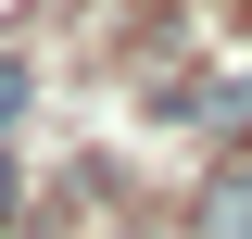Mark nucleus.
I'll return each mask as SVG.
<instances>
[{
  "mask_svg": "<svg viewBox=\"0 0 252 239\" xmlns=\"http://www.w3.org/2000/svg\"><path fill=\"white\" fill-rule=\"evenodd\" d=\"M202 239H252V164H227L215 202H202Z\"/></svg>",
  "mask_w": 252,
  "mask_h": 239,
  "instance_id": "nucleus-1",
  "label": "nucleus"
},
{
  "mask_svg": "<svg viewBox=\"0 0 252 239\" xmlns=\"http://www.w3.org/2000/svg\"><path fill=\"white\" fill-rule=\"evenodd\" d=\"M13 114H26V63L0 51V126H13Z\"/></svg>",
  "mask_w": 252,
  "mask_h": 239,
  "instance_id": "nucleus-2",
  "label": "nucleus"
},
{
  "mask_svg": "<svg viewBox=\"0 0 252 239\" xmlns=\"http://www.w3.org/2000/svg\"><path fill=\"white\" fill-rule=\"evenodd\" d=\"M0 227H13V164H0Z\"/></svg>",
  "mask_w": 252,
  "mask_h": 239,
  "instance_id": "nucleus-3",
  "label": "nucleus"
}]
</instances>
